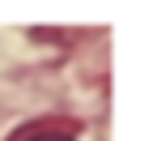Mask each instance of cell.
Here are the masks:
<instances>
[{
    "label": "cell",
    "instance_id": "cell-1",
    "mask_svg": "<svg viewBox=\"0 0 149 141\" xmlns=\"http://www.w3.org/2000/svg\"><path fill=\"white\" fill-rule=\"evenodd\" d=\"M9 141H77V124L72 120H38V124L17 128Z\"/></svg>",
    "mask_w": 149,
    "mask_h": 141
}]
</instances>
